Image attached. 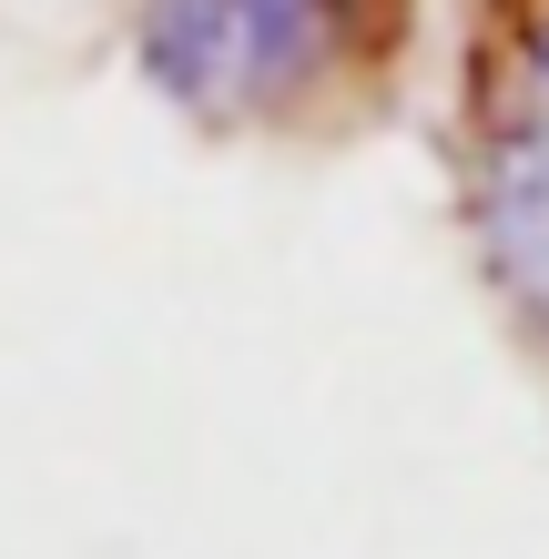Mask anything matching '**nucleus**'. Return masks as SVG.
Wrapping results in <instances>:
<instances>
[{
	"instance_id": "f257e3e1",
	"label": "nucleus",
	"mask_w": 549,
	"mask_h": 559,
	"mask_svg": "<svg viewBox=\"0 0 549 559\" xmlns=\"http://www.w3.org/2000/svg\"><path fill=\"white\" fill-rule=\"evenodd\" d=\"M428 0H143L133 61L204 133H346L417 72Z\"/></svg>"
}]
</instances>
